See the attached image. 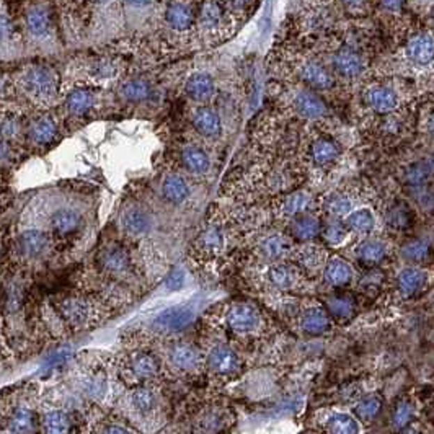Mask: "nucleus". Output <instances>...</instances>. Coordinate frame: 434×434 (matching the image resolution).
Instances as JSON below:
<instances>
[{
  "mask_svg": "<svg viewBox=\"0 0 434 434\" xmlns=\"http://www.w3.org/2000/svg\"><path fill=\"white\" fill-rule=\"evenodd\" d=\"M193 319H195V312L188 305H177V307L162 310L152 320L150 327L162 335H170L186 328L193 322Z\"/></svg>",
  "mask_w": 434,
  "mask_h": 434,
  "instance_id": "obj_1",
  "label": "nucleus"
},
{
  "mask_svg": "<svg viewBox=\"0 0 434 434\" xmlns=\"http://www.w3.org/2000/svg\"><path fill=\"white\" fill-rule=\"evenodd\" d=\"M23 80H25L26 92L38 98L53 97L56 88H58L56 74L53 72V69L46 67V65H35V67L28 69Z\"/></svg>",
  "mask_w": 434,
  "mask_h": 434,
  "instance_id": "obj_2",
  "label": "nucleus"
},
{
  "mask_svg": "<svg viewBox=\"0 0 434 434\" xmlns=\"http://www.w3.org/2000/svg\"><path fill=\"white\" fill-rule=\"evenodd\" d=\"M259 314L248 302H237L227 312V325L237 333H248L258 327Z\"/></svg>",
  "mask_w": 434,
  "mask_h": 434,
  "instance_id": "obj_3",
  "label": "nucleus"
},
{
  "mask_svg": "<svg viewBox=\"0 0 434 434\" xmlns=\"http://www.w3.org/2000/svg\"><path fill=\"white\" fill-rule=\"evenodd\" d=\"M58 312L69 325H83L90 319V302L82 297H65L58 304Z\"/></svg>",
  "mask_w": 434,
  "mask_h": 434,
  "instance_id": "obj_4",
  "label": "nucleus"
},
{
  "mask_svg": "<svg viewBox=\"0 0 434 434\" xmlns=\"http://www.w3.org/2000/svg\"><path fill=\"white\" fill-rule=\"evenodd\" d=\"M207 362H209L211 369L220 376L235 374L240 369V360L237 353L225 346L214 348L209 357H207Z\"/></svg>",
  "mask_w": 434,
  "mask_h": 434,
  "instance_id": "obj_5",
  "label": "nucleus"
},
{
  "mask_svg": "<svg viewBox=\"0 0 434 434\" xmlns=\"http://www.w3.org/2000/svg\"><path fill=\"white\" fill-rule=\"evenodd\" d=\"M289 232L292 237L300 240V242H307V240H312L320 234V223L317 217L302 212V214L294 216Z\"/></svg>",
  "mask_w": 434,
  "mask_h": 434,
  "instance_id": "obj_6",
  "label": "nucleus"
},
{
  "mask_svg": "<svg viewBox=\"0 0 434 434\" xmlns=\"http://www.w3.org/2000/svg\"><path fill=\"white\" fill-rule=\"evenodd\" d=\"M193 124L198 129V133L206 136V138H216L220 134L223 122L219 115L211 108H200L193 116Z\"/></svg>",
  "mask_w": 434,
  "mask_h": 434,
  "instance_id": "obj_7",
  "label": "nucleus"
},
{
  "mask_svg": "<svg viewBox=\"0 0 434 434\" xmlns=\"http://www.w3.org/2000/svg\"><path fill=\"white\" fill-rule=\"evenodd\" d=\"M296 108L302 116L309 118V120H315V118L323 116L325 111H327V106H325L322 98L309 90H302L299 95L296 97Z\"/></svg>",
  "mask_w": 434,
  "mask_h": 434,
  "instance_id": "obj_8",
  "label": "nucleus"
},
{
  "mask_svg": "<svg viewBox=\"0 0 434 434\" xmlns=\"http://www.w3.org/2000/svg\"><path fill=\"white\" fill-rule=\"evenodd\" d=\"M399 289L405 297L418 294L426 284V273L418 268H405L399 275Z\"/></svg>",
  "mask_w": 434,
  "mask_h": 434,
  "instance_id": "obj_9",
  "label": "nucleus"
},
{
  "mask_svg": "<svg viewBox=\"0 0 434 434\" xmlns=\"http://www.w3.org/2000/svg\"><path fill=\"white\" fill-rule=\"evenodd\" d=\"M407 53H408V58L412 59L415 64L424 65V64L431 63L433 53H434L431 36L419 35V36L412 38L407 46Z\"/></svg>",
  "mask_w": 434,
  "mask_h": 434,
  "instance_id": "obj_10",
  "label": "nucleus"
},
{
  "mask_svg": "<svg viewBox=\"0 0 434 434\" xmlns=\"http://www.w3.org/2000/svg\"><path fill=\"white\" fill-rule=\"evenodd\" d=\"M170 360H172V362L178 367V369L191 371L200 366L201 357L195 346H191V344L188 343H178L177 346H173Z\"/></svg>",
  "mask_w": 434,
  "mask_h": 434,
  "instance_id": "obj_11",
  "label": "nucleus"
},
{
  "mask_svg": "<svg viewBox=\"0 0 434 434\" xmlns=\"http://www.w3.org/2000/svg\"><path fill=\"white\" fill-rule=\"evenodd\" d=\"M129 367H131V371H133V374L138 376L139 379H150V377L157 376L160 371V364H159L157 357H155L154 355H150V353H144V351L133 355L129 362Z\"/></svg>",
  "mask_w": 434,
  "mask_h": 434,
  "instance_id": "obj_12",
  "label": "nucleus"
},
{
  "mask_svg": "<svg viewBox=\"0 0 434 434\" xmlns=\"http://www.w3.org/2000/svg\"><path fill=\"white\" fill-rule=\"evenodd\" d=\"M212 90H214V82H212L211 75L204 72L193 74L186 82V93L190 98L196 102H204L206 98L211 97Z\"/></svg>",
  "mask_w": 434,
  "mask_h": 434,
  "instance_id": "obj_13",
  "label": "nucleus"
},
{
  "mask_svg": "<svg viewBox=\"0 0 434 434\" xmlns=\"http://www.w3.org/2000/svg\"><path fill=\"white\" fill-rule=\"evenodd\" d=\"M167 23L175 30H186L193 25V20H195V13H193L191 7L186 6L183 2H173L172 6L167 8Z\"/></svg>",
  "mask_w": 434,
  "mask_h": 434,
  "instance_id": "obj_14",
  "label": "nucleus"
},
{
  "mask_svg": "<svg viewBox=\"0 0 434 434\" xmlns=\"http://www.w3.org/2000/svg\"><path fill=\"white\" fill-rule=\"evenodd\" d=\"M325 281L328 282V284L332 286H344L348 284V282L351 281L353 278V271H351V266L348 265L346 262H343V259L339 258H333L330 259V262L327 263V266H325Z\"/></svg>",
  "mask_w": 434,
  "mask_h": 434,
  "instance_id": "obj_15",
  "label": "nucleus"
},
{
  "mask_svg": "<svg viewBox=\"0 0 434 434\" xmlns=\"http://www.w3.org/2000/svg\"><path fill=\"white\" fill-rule=\"evenodd\" d=\"M80 219L79 212H75L72 209H59L56 211L53 217H51V225H53V230L56 234L61 235H67L75 232L80 227Z\"/></svg>",
  "mask_w": 434,
  "mask_h": 434,
  "instance_id": "obj_16",
  "label": "nucleus"
},
{
  "mask_svg": "<svg viewBox=\"0 0 434 434\" xmlns=\"http://www.w3.org/2000/svg\"><path fill=\"white\" fill-rule=\"evenodd\" d=\"M335 69L338 70V74H341L343 77H356L361 74L362 67V59L356 53L351 51H339L333 59Z\"/></svg>",
  "mask_w": 434,
  "mask_h": 434,
  "instance_id": "obj_17",
  "label": "nucleus"
},
{
  "mask_svg": "<svg viewBox=\"0 0 434 434\" xmlns=\"http://www.w3.org/2000/svg\"><path fill=\"white\" fill-rule=\"evenodd\" d=\"M367 103L379 113H389L397 106V95L387 87H374L367 93Z\"/></svg>",
  "mask_w": 434,
  "mask_h": 434,
  "instance_id": "obj_18",
  "label": "nucleus"
},
{
  "mask_svg": "<svg viewBox=\"0 0 434 434\" xmlns=\"http://www.w3.org/2000/svg\"><path fill=\"white\" fill-rule=\"evenodd\" d=\"M300 327L309 335H322L330 328V319L322 309H309L302 315Z\"/></svg>",
  "mask_w": 434,
  "mask_h": 434,
  "instance_id": "obj_19",
  "label": "nucleus"
},
{
  "mask_svg": "<svg viewBox=\"0 0 434 434\" xmlns=\"http://www.w3.org/2000/svg\"><path fill=\"white\" fill-rule=\"evenodd\" d=\"M302 79L314 88H330L333 85L332 75L323 65L317 63H309L302 67Z\"/></svg>",
  "mask_w": 434,
  "mask_h": 434,
  "instance_id": "obj_20",
  "label": "nucleus"
},
{
  "mask_svg": "<svg viewBox=\"0 0 434 434\" xmlns=\"http://www.w3.org/2000/svg\"><path fill=\"white\" fill-rule=\"evenodd\" d=\"M162 191L165 200L173 202V204H180L190 195V188L180 175H170L165 178Z\"/></svg>",
  "mask_w": 434,
  "mask_h": 434,
  "instance_id": "obj_21",
  "label": "nucleus"
},
{
  "mask_svg": "<svg viewBox=\"0 0 434 434\" xmlns=\"http://www.w3.org/2000/svg\"><path fill=\"white\" fill-rule=\"evenodd\" d=\"M385 245L379 240H364L357 245L356 257L366 265H376L385 258Z\"/></svg>",
  "mask_w": 434,
  "mask_h": 434,
  "instance_id": "obj_22",
  "label": "nucleus"
},
{
  "mask_svg": "<svg viewBox=\"0 0 434 434\" xmlns=\"http://www.w3.org/2000/svg\"><path fill=\"white\" fill-rule=\"evenodd\" d=\"M100 263L105 268V271L111 273V275H120V273H124L127 266H129V257H127L124 250L110 248L106 252H103Z\"/></svg>",
  "mask_w": 434,
  "mask_h": 434,
  "instance_id": "obj_23",
  "label": "nucleus"
},
{
  "mask_svg": "<svg viewBox=\"0 0 434 434\" xmlns=\"http://www.w3.org/2000/svg\"><path fill=\"white\" fill-rule=\"evenodd\" d=\"M48 247V237L40 230H28L22 234L20 237V248L26 257H38L45 252Z\"/></svg>",
  "mask_w": 434,
  "mask_h": 434,
  "instance_id": "obj_24",
  "label": "nucleus"
},
{
  "mask_svg": "<svg viewBox=\"0 0 434 434\" xmlns=\"http://www.w3.org/2000/svg\"><path fill=\"white\" fill-rule=\"evenodd\" d=\"M26 26L31 35L46 36L51 30V18L46 8H31L26 15Z\"/></svg>",
  "mask_w": 434,
  "mask_h": 434,
  "instance_id": "obj_25",
  "label": "nucleus"
},
{
  "mask_svg": "<svg viewBox=\"0 0 434 434\" xmlns=\"http://www.w3.org/2000/svg\"><path fill=\"white\" fill-rule=\"evenodd\" d=\"M387 224H389V227L395 230H405L412 227L413 211L407 204H403V202H399V204L392 206L389 212H387Z\"/></svg>",
  "mask_w": 434,
  "mask_h": 434,
  "instance_id": "obj_26",
  "label": "nucleus"
},
{
  "mask_svg": "<svg viewBox=\"0 0 434 434\" xmlns=\"http://www.w3.org/2000/svg\"><path fill=\"white\" fill-rule=\"evenodd\" d=\"M346 229L353 230L357 234H369L374 229V216L369 209H357L348 214L344 220Z\"/></svg>",
  "mask_w": 434,
  "mask_h": 434,
  "instance_id": "obj_27",
  "label": "nucleus"
},
{
  "mask_svg": "<svg viewBox=\"0 0 434 434\" xmlns=\"http://www.w3.org/2000/svg\"><path fill=\"white\" fill-rule=\"evenodd\" d=\"M122 225H124L126 232L133 235L145 234L150 227V217L143 209H131L122 217Z\"/></svg>",
  "mask_w": 434,
  "mask_h": 434,
  "instance_id": "obj_28",
  "label": "nucleus"
},
{
  "mask_svg": "<svg viewBox=\"0 0 434 434\" xmlns=\"http://www.w3.org/2000/svg\"><path fill=\"white\" fill-rule=\"evenodd\" d=\"M330 315L338 322H346L355 315V300L350 296H335L328 300Z\"/></svg>",
  "mask_w": 434,
  "mask_h": 434,
  "instance_id": "obj_29",
  "label": "nucleus"
},
{
  "mask_svg": "<svg viewBox=\"0 0 434 434\" xmlns=\"http://www.w3.org/2000/svg\"><path fill=\"white\" fill-rule=\"evenodd\" d=\"M182 162L193 173H204L209 168V157L200 147H186L182 152Z\"/></svg>",
  "mask_w": 434,
  "mask_h": 434,
  "instance_id": "obj_30",
  "label": "nucleus"
},
{
  "mask_svg": "<svg viewBox=\"0 0 434 434\" xmlns=\"http://www.w3.org/2000/svg\"><path fill=\"white\" fill-rule=\"evenodd\" d=\"M70 418L64 412L54 410V412H48L42 417V429L46 434H69Z\"/></svg>",
  "mask_w": 434,
  "mask_h": 434,
  "instance_id": "obj_31",
  "label": "nucleus"
},
{
  "mask_svg": "<svg viewBox=\"0 0 434 434\" xmlns=\"http://www.w3.org/2000/svg\"><path fill=\"white\" fill-rule=\"evenodd\" d=\"M339 147L332 139H319L312 145V157L315 163L319 165H330L338 159Z\"/></svg>",
  "mask_w": 434,
  "mask_h": 434,
  "instance_id": "obj_32",
  "label": "nucleus"
},
{
  "mask_svg": "<svg viewBox=\"0 0 434 434\" xmlns=\"http://www.w3.org/2000/svg\"><path fill=\"white\" fill-rule=\"evenodd\" d=\"M327 429L330 434H357L360 433V424L350 415L337 413L328 419Z\"/></svg>",
  "mask_w": 434,
  "mask_h": 434,
  "instance_id": "obj_33",
  "label": "nucleus"
},
{
  "mask_svg": "<svg viewBox=\"0 0 434 434\" xmlns=\"http://www.w3.org/2000/svg\"><path fill=\"white\" fill-rule=\"evenodd\" d=\"M402 255L408 259V262L423 263L426 262L429 255H431V245H429V242H426V240L421 239L410 240V242L403 245Z\"/></svg>",
  "mask_w": 434,
  "mask_h": 434,
  "instance_id": "obj_34",
  "label": "nucleus"
},
{
  "mask_svg": "<svg viewBox=\"0 0 434 434\" xmlns=\"http://www.w3.org/2000/svg\"><path fill=\"white\" fill-rule=\"evenodd\" d=\"M433 173V165L431 160H419V162H415L413 165H410L407 170V182L412 186H423L429 178H431Z\"/></svg>",
  "mask_w": 434,
  "mask_h": 434,
  "instance_id": "obj_35",
  "label": "nucleus"
},
{
  "mask_svg": "<svg viewBox=\"0 0 434 434\" xmlns=\"http://www.w3.org/2000/svg\"><path fill=\"white\" fill-rule=\"evenodd\" d=\"M35 426V417L28 408H17L10 419V431L13 434H30Z\"/></svg>",
  "mask_w": 434,
  "mask_h": 434,
  "instance_id": "obj_36",
  "label": "nucleus"
},
{
  "mask_svg": "<svg viewBox=\"0 0 434 434\" xmlns=\"http://www.w3.org/2000/svg\"><path fill=\"white\" fill-rule=\"evenodd\" d=\"M56 133H58V129H56V124L51 120H48V118H42V120L36 121L30 129L31 139L38 144L51 143V140L56 138Z\"/></svg>",
  "mask_w": 434,
  "mask_h": 434,
  "instance_id": "obj_37",
  "label": "nucleus"
},
{
  "mask_svg": "<svg viewBox=\"0 0 434 434\" xmlns=\"http://www.w3.org/2000/svg\"><path fill=\"white\" fill-rule=\"evenodd\" d=\"M93 105V95L88 90H74L67 97V108L74 115H85Z\"/></svg>",
  "mask_w": 434,
  "mask_h": 434,
  "instance_id": "obj_38",
  "label": "nucleus"
},
{
  "mask_svg": "<svg viewBox=\"0 0 434 434\" xmlns=\"http://www.w3.org/2000/svg\"><path fill=\"white\" fill-rule=\"evenodd\" d=\"M122 95H124L126 100L139 103L144 102L145 98H149L150 95V87L149 83L143 79H134L129 80L122 85Z\"/></svg>",
  "mask_w": 434,
  "mask_h": 434,
  "instance_id": "obj_39",
  "label": "nucleus"
},
{
  "mask_svg": "<svg viewBox=\"0 0 434 434\" xmlns=\"http://www.w3.org/2000/svg\"><path fill=\"white\" fill-rule=\"evenodd\" d=\"M294 278H296L294 270L286 265H275L270 268V271H268V280H270L271 284L280 287V289H287V287H291L292 282H294Z\"/></svg>",
  "mask_w": 434,
  "mask_h": 434,
  "instance_id": "obj_40",
  "label": "nucleus"
},
{
  "mask_svg": "<svg viewBox=\"0 0 434 434\" xmlns=\"http://www.w3.org/2000/svg\"><path fill=\"white\" fill-rule=\"evenodd\" d=\"M224 243L223 232H220L217 227H207L204 232L200 235L198 239V245H200V250L204 253H214L217 250H220Z\"/></svg>",
  "mask_w": 434,
  "mask_h": 434,
  "instance_id": "obj_41",
  "label": "nucleus"
},
{
  "mask_svg": "<svg viewBox=\"0 0 434 434\" xmlns=\"http://www.w3.org/2000/svg\"><path fill=\"white\" fill-rule=\"evenodd\" d=\"M133 405L136 407V410L140 413H149L152 412L157 405V397L149 387H138V389L133 392Z\"/></svg>",
  "mask_w": 434,
  "mask_h": 434,
  "instance_id": "obj_42",
  "label": "nucleus"
},
{
  "mask_svg": "<svg viewBox=\"0 0 434 434\" xmlns=\"http://www.w3.org/2000/svg\"><path fill=\"white\" fill-rule=\"evenodd\" d=\"M200 20L206 28H214L223 22V7L214 0H206L201 7Z\"/></svg>",
  "mask_w": 434,
  "mask_h": 434,
  "instance_id": "obj_43",
  "label": "nucleus"
},
{
  "mask_svg": "<svg viewBox=\"0 0 434 434\" xmlns=\"http://www.w3.org/2000/svg\"><path fill=\"white\" fill-rule=\"evenodd\" d=\"M262 250L268 258L278 259V258L284 257V255L287 253V250H289V243H287V240L284 237H281V235H271V237H268L265 242H263Z\"/></svg>",
  "mask_w": 434,
  "mask_h": 434,
  "instance_id": "obj_44",
  "label": "nucleus"
},
{
  "mask_svg": "<svg viewBox=\"0 0 434 434\" xmlns=\"http://www.w3.org/2000/svg\"><path fill=\"white\" fill-rule=\"evenodd\" d=\"M325 209H327L328 214H332L335 217H343L350 214L353 209V202L348 196L335 195L330 196L327 202H325Z\"/></svg>",
  "mask_w": 434,
  "mask_h": 434,
  "instance_id": "obj_45",
  "label": "nucleus"
},
{
  "mask_svg": "<svg viewBox=\"0 0 434 434\" xmlns=\"http://www.w3.org/2000/svg\"><path fill=\"white\" fill-rule=\"evenodd\" d=\"M309 204H310V196L307 195V193H294V195H291L284 201V206H282V209H284L287 216L294 217L297 214H302V212H305Z\"/></svg>",
  "mask_w": 434,
  "mask_h": 434,
  "instance_id": "obj_46",
  "label": "nucleus"
},
{
  "mask_svg": "<svg viewBox=\"0 0 434 434\" xmlns=\"http://www.w3.org/2000/svg\"><path fill=\"white\" fill-rule=\"evenodd\" d=\"M380 405H382L380 400L377 397H367L364 400H361L356 407L357 417L364 419V421H369V419L374 418L376 415L380 412Z\"/></svg>",
  "mask_w": 434,
  "mask_h": 434,
  "instance_id": "obj_47",
  "label": "nucleus"
},
{
  "mask_svg": "<svg viewBox=\"0 0 434 434\" xmlns=\"http://www.w3.org/2000/svg\"><path fill=\"white\" fill-rule=\"evenodd\" d=\"M346 234H348L346 225H344L343 223H337V220H335V223L327 224L323 227V230H322L323 239L327 240L328 243H332V245L341 243L343 240H344V237H346Z\"/></svg>",
  "mask_w": 434,
  "mask_h": 434,
  "instance_id": "obj_48",
  "label": "nucleus"
},
{
  "mask_svg": "<svg viewBox=\"0 0 434 434\" xmlns=\"http://www.w3.org/2000/svg\"><path fill=\"white\" fill-rule=\"evenodd\" d=\"M413 418V408L412 405H410L408 402H403L400 403L397 408H395L394 412V418H392V426L394 429H403L408 426V423L412 421Z\"/></svg>",
  "mask_w": 434,
  "mask_h": 434,
  "instance_id": "obj_49",
  "label": "nucleus"
},
{
  "mask_svg": "<svg viewBox=\"0 0 434 434\" xmlns=\"http://www.w3.org/2000/svg\"><path fill=\"white\" fill-rule=\"evenodd\" d=\"M299 259L302 265L307 266H317L322 262V250L317 247H305L299 255Z\"/></svg>",
  "mask_w": 434,
  "mask_h": 434,
  "instance_id": "obj_50",
  "label": "nucleus"
},
{
  "mask_svg": "<svg viewBox=\"0 0 434 434\" xmlns=\"http://www.w3.org/2000/svg\"><path fill=\"white\" fill-rule=\"evenodd\" d=\"M183 284H185V273L180 271V270L172 273V275L167 278V287L170 291L182 289Z\"/></svg>",
  "mask_w": 434,
  "mask_h": 434,
  "instance_id": "obj_51",
  "label": "nucleus"
},
{
  "mask_svg": "<svg viewBox=\"0 0 434 434\" xmlns=\"http://www.w3.org/2000/svg\"><path fill=\"white\" fill-rule=\"evenodd\" d=\"M382 6H384L387 10H392V12H397L402 8V3L403 0H380Z\"/></svg>",
  "mask_w": 434,
  "mask_h": 434,
  "instance_id": "obj_52",
  "label": "nucleus"
},
{
  "mask_svg": "<svg viewBox=\"0 0 434 434\" xmlns=\"http://www.w3.org/2000/svg\"><path fill=\"white\" fill-rule=\"evenodd\" d=\"M10 33V22L6 17L0 15V38H6Z\"/></svg>",
  "mask_w": 434,
  "mask_h": 434,
  "instance_id": "obj_53",
  "label": "nucleus"
},
{
  "mask_svg": "<svg viewBox=\"0 0 434 434\" xmlns=\"http://www.w3.org/2000/svg\"><path fill=\"white\" fill-rule=\"evenodd\" d=\"M247 3H248V0H229L230 8H232V10H235V12L243 10Z\"/></svg>",
  "mask_w": 434,
  "mask_h": 434,
  "instance_id": "obj_54",
  "label": "nucleus"
},
{
  "mask_svg": "<svg viewBox=\"0 0 434 434\" xmlns=\"http://www.w3.org/2000/svg\"><path fill=\"white\" fill-rule=\"evenodd\" d=\"M105 434H131V433L121 426H110V428H106Z\"/></svg>",
  "mask_w": 434,
  "mask_h": 434,
  "instance_id": "obj_55",
  "label": "nucleus"
},
{
  "mask_svg": "<svg viewBox=\"0 0 434 434\" xmlns=\"http://www.w3.org/2000/svg\"><path fill=\"white\" fill-rule=\"evenodd\" d=\"M126 2L134 7H144V6H147V3H150V0H126Z\"/></svg>",
  "mask_w": 434,
  "mask_h": 434,
  "instance_id": "obj_56",
  "label": "nucleus"
},
{
  "mask_svg": "<svg viewBox=\"0 0 434 434\" xmlns=\"http://www.w3.org/2000/svg\"><path fill=\"white\" fill-rule=\"evenodd\" d=\"M8 157V147L3 143H0V160Z\"/></svg>",
  "mask_w": 434,
  "mask_h": 434,
  "instance_id": "obj_57",
  "label": "nucleus"
},
{
  "mask_svg": "<svg viewBox=\"0 0 434 434\" xmlns=\"http://www.w3.org/2000/svg\"><path fill=\"white\" fill-rule=\"evenodd\" d=\"M344 2L350 3V6H360L362 0H344Z\"/></svg>",
  "mask_w": 434,
  "mask_h": 434,
  "instance_id": "obj_58",
  "label": "nucleus"
},
{
  "mask_svg": "<svg viewBox=\"0 0 434 434\" xmlns=\"http://www.w3.org/2000/svg\"><path fill=\"white\" fill-rule=\"evenodd\" d=\"M403 434H418V433H415V431H405Z\"/></svg>",
  "mask_w": 434,
  "mask_h": 434,
  "instance_id": "obj_59",
  "label": "nucleus"
},
{
  "mask_svg": "<svg viewBox=\"0 0 434 434\" xmlns=\"http://www.w3.org/2000/svg\"><path fill=\"white\" fill-rule=\"evenodd\" d=\"M0 92H2V80H0Z\"/></svg>",
  "mask_w": 434,
  "mask_h": 434,
  "instance_id": "obj_60",
  "label": "nucleus"
}]
</instances>
